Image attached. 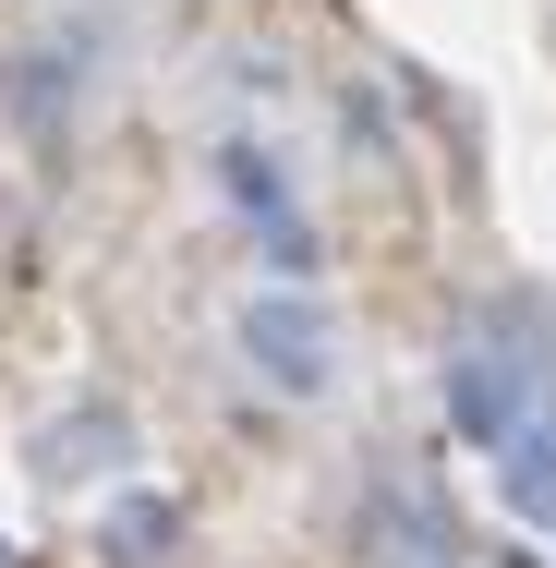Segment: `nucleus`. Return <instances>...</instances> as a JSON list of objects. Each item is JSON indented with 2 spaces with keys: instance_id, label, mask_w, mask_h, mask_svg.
Returning <instances> with one entry per match:
<instances>
[{
  "instance_id": "nucleus-1",
  "label": "nucleus",
  "mask_w": 556,
  "mask_h": 568,
  "mask_svg": "<svg viewBox=\"0 0 556 568\" xmlns=\"http://www.w3.org/2000/svg\"><path fill=\"white\" fill-rule=\"evenodd\" d=\"M254 351L279 363V387H315V375H327V339H315V315H291V303H266V315H254Z\"/></svg>"
},
{
  "instance_id": "nucleus-2",
  "label": "nucleus",
  "mask_w": 556,
  "mask_h": 568,
  "mask_svg": "<svg viewBox=\"0 0 556 568\" xmlns=\"http://www.w3.org/2000/svg\"><path fill=\"white\" fill-rule=\"evenodd\" d=\"M508 496H520L533 520H556V436H520V459H508Z\"/></svg>"
}]
</instances>
